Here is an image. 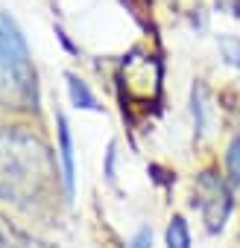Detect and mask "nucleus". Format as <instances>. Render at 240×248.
<instances>
[{
    "label": "nucleus",
    "instance_id": "4",
    "mask_svg": "<svg viewBox=\"0 0 240 248\" xmlns=\"http://www.w3.org/2000/svg\"><path fill=\"white\" fill-rule=\"evenodd\" d=\"M123 82L129 88L132 96L138 99H150L158 93V82H161V67L153 56L144 53H132L123 64Z\"/></svg>",
    "mask_w": 240,
    "mask_h": 248
},
{
    "label": "nucleus",
    "instance_id": "7",
    "mask_svg": "<svg viewBox=\"0 0 240 248\" xmlns=\"http://www.w3.org/2000/svg\"><path fill=\"white\" fill-rule=\"evenodd\" d=\"M65 79H68V91H70V99H73L76 108H85V111H97V108H100V105H97V96L91 93V88H88L76 73H68Z\"/></svg>",
    "mask_w": 240,
    "mask_h": 248
},
{
    "label": "nucleus",
    "instance_id": "5",
    "mask_svg": "<svg viewBox=\"0 0 240 248\" xmlns=\"http://www.w3.org/2000/svg\"><path fill=\"white\" fill-rule=\"evenodd\" d=\"M59 158H62V181H65V193L68 199L73 196V181H76V170H73V140H70V126L68 120L59 114Z\"/></svg>",
    "mask_w": 240,
    "mask_h": 248
},
{
    "label": "nucleus",
    "instance_id": "8",
    "mask_svg": "<svg viewBox=\"0 0 240 248\" xmlns=\"http://www.w3.org/2000/svg\"><path fill=\"white\" fill-rule=\"evenodd\" d=\"M190 105H193V123H196V132L205 135V132H208V91H205V85H193Z\"/></svg>",
    "mask_w": 240,
    "mask_h": 248
},
{
    "label": "nucleus",
    "instance_id": "3",
    "mask_svg": "<svg viewBox=\"0 0 240 248\" xmlns=\"http://www.w3.org/2000/svg\"><path fill=\"white\" fill-rule=\"evenodd\" d=\"M193 204L199 207V213L205 219V228L208 231H220L225 225V219H228V210H231V193H228L225 181L217 172L205 170L196 178V199H193Z\"/></svg>",
    "mask_w": 240,
    "mask_h": 248
},
{
    "label": "nucleus",
    "instance_id": "2",
    "mask_svg": "<svg viewBox=\"0 0 240 248\" xmlns=\"http://www.w3.org/2000/svg\"><path fill=\"white\" fill-rule=\"evenodd\" d=\"M0 105L6 108H38L35 67L18 24L0 12Z\"/></svg>",
    "mask_w": 240,
    "mask_h": 248
},
{
    "label": "nucleus",
    "instance_id": "12",
    "mask_svg": "<svg viewBox=\"0 0 240 248\" xmlns=\"http://www.w3.org/2000/svg\"><path fill=\"white\" fill-rule=\"evenodd\" d=\"M126 248H153V231H150V228H141V231L129 239Z\"/></svg>",
    "mask_w": 240,
    "mask_h": 248
},
{
    "label": "nucleus",
    "instance_id": "11",
    "mask_svg": "<svg viewBox=\"0 0 240 248\" xmlns=\"http://www.w3.org/2000/svg\"><path fill=\"white\" fill-rule=\"evenodd\" d=\"M225 164H228V175H231V184L240 187V138L231 140L228 152H225Z\"/></svg>",
    "mask_w": 240,
    "mask_h": 248
},
{
    "label": "nucleus",
    "instance_id": "6",
    "mask_svg": "<svg viewBox=\"0 0 240 248\" xmlns=\"http://www.w3.org/2000/svg\"><path fill=\"white\" fill-rule=\"evenodd\" d=\"M0 248H53V245L18 228H0Z\"/></svg>",
    "mask_w": 240,
    "mask_h": 248
},
{
    "label": "nucleus",
    "instance_id": "13",
    "mask_svg": "<svg viewBox=\"0 0 240 248\" xmlns=\"http://www.w3.org/2000/svg\"><path fill=\"white\" fill-rule=\"evenodd\" d=\"M220 9H228V15H240V0H217Z\"/></svg>",
    "mask_w": 240,
    "mask_h": 248
},
{
    "label": "nucleus",
    "instance_id": "1",
    "mask_svg": "<svg viewBox=\"0 0 240 248\" xmlns=\"http://www.w3.org/2000/svg\"><path fill=\"white\" fill-rule=\"evenodd\" d=\"M50 146L27 126H0V202L33 207L56 181Z\"/></svg>",
    "mask_w": 240,
    "mask_h": 248
},
{
    "label": "nucleus",
    "instance_id": "10",
    "mask_svg": "<svg viewBox=\"0 0 240 248\" xmlns=\"http://www.w3.org/2000/svg\"><path fill=\"white\" fill-rule=\"evenodd\" d=\"M217 44H220L223 59H225L231 67H237V70H240V38H237V35H220V38H217Z\"/></svg>",
    "mask_w": 240,
    "mask_h": 248
},
{
    "label": "nucleus",
    "instance_id": "9",
    "mask_svg": "<svg viewBox=\"0 0 240 248\" xmlns=\"http://www.w3.org/2000/svg\"><path fill=\"white\" fill-rule=\"evenodd\" d=\"M167 248H190V233H188V222L182 216H173L167 225Z\"/></svg>",
    "mask_w": 240,
    "mask_h": 248
}]
</instances>
